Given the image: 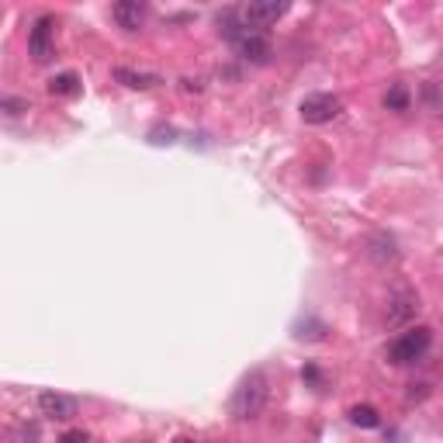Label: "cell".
Segmentation results:
<instances>
[{
	"instance_id": "cell-19",
	"label": "cell",
	"mask_w": 443,
	"mask_h": 443,
	"mask_svg": "<svg viewBox=\"0 0 443 443\" xmlns=\"http://www.w3.org/2000/svg\"><path fill=\"white\" fill-rule=\"evenodd\" d=\"M180 87H184V90H187V94H191V90H194V94H201L204 87L198 80H180Z\"/></svg>"
},
{
	"instance_id": "cell-3",
	"label": "cell",
	"mask_w": 443,
	"mask_h": 443,
	"mask_svg": "<svg viewBox=\"0 0 443 443\" xmlns=\"http://www.w3.org/2000/svg\"><path fill=\"white\" fill-rule=\"evenodd\" d=\"M298 111H301V121H305V125H325V121L339 118L343 101H339L336 94H308Z\"/></svg>"
},
{
	"instance_id": "cell-13",
	"label": "cell",
	"mask_w": 443,
	"mask_h": 443,
	"mask_svg": "<svg viewBox=\"0 0 443 443\" xmlns=\"http://www.w3.org/2000/svg\"><path fill=\"white\" fill-rule=\"evenodd\" d=\"M350 423L363 426V430H374V426H381V412L374 405H354L350 408Z\"/></svg>"
},
{
	"instance_id": "cell-17",
	"label": "cell",
	"mask_w": 443,
	"mask_h": 443,
	"mask_svg": "<svg viewBox=\"0 0 443 443\" xmlns=\"http://www.w3.org/2000/svg\"><path fill=\"white\" fill-rule=\"evenodd\" d=\"M56 443H90V437H87V430H66Z\"/></svg>"
},
{
	"instance_id": "cell-4",
	"label": "cell",
	"mask_w": 443,
	"mask_h": 443,
	"mask_svg": "<svg viewBox=\"0 0 443 443\" xmlns=\"http://www.w3.org/2000/svg\"><path fill=\"white\" fill-rule=\"evenodd\" d=\"M52 35H56V18L52 14L35 18V25L28 32V52L35 56V63H49L52 59Z\"/></svg>"
},
{
	"instance_id": "cell-14",
	"label": "cell",
	"mask_w": 443,
	"mask_h": 443,
	"mask_svg": "<svg viewBox=\"0 0 443 443\" xmlns=\"http://www.w3.org/2000/svg\"><path fill=\"white\" fill-rule=\"evenodd\" d=\"M325 332H329V325L319 323V319H301V323H294V336L298 339H325Z\"/></svg>"
},
{
	"instance_id": "cell-18",
	"label": "cell",
	"mask_w": 443,
	"mask_h": 443,
	"mask_svg": "<svg viewBox=\"0 0 443 443\" xmlns=\"http://www.w3.org/2000/svg\"><path fill=\"white\" fill-rule=\"evenodd\" d=\"M301 378H305L308 385H323V374H319V367H316V363H305V370H301Z\"/></svg>"
},
{
	"instance_id": "cell-1",
	"label": "cell",
	"mask_w": 443,
	"mask_h": 443,
	"mask_svg": "<svg viewBox=\"0 0 443 443\" xmlns=\"http://www.w3.org/2000/svg\"><path fill=\"white\" fill-rule=\"evenodd\" d=\"M267 395H270V385H267V374L263 370H249L239 381V388L232 392V402H229V416L232 419H256L267 405Z\"/></svg>"
},
{
	"instance_id": "cell-8",
	"label": "cell",
	"mask_w": 443,
	"mask_h": 443,
	"mask_svg": "<svg viewBox=\"0 0 443 443\" xmlns=\"http://www.w3.org/2000/svg\"><path fill=\"white\" fill-rule=\"evenodd\" d=\"M39 408H42V416L63 423V419H73V416H77V399H70V395H63V392H42Z\"/></svg>"
},
{
	"instance_id": "cell-16",
	"label": "cell",
	"mask_w": 443,
	"mask_h": 443,
	"mask_svg": "<svg viewBox=\"0 0 443 443\" xmlns=\"http://www.w3.org/2000/svg\"><path fill=\"white\" fill-rule=\"evenodd\" d=\"M0 108H4V115H7V118H18L21 111H28V101H21V97H4V101H0Z\"/></svg>"
},
{
	"instance_id": "cell-6",
	"label": "cell",
	"mask_w": 443,
	"mask_h": 443,
	"mask_svg": "<svg viewBox=\"0 0 443 443\" xmlns=\"http://www.w3.org/2000/svg\"><path fill=\"white\" fill-rule=\"evenodd\" d=\"M236 49H239V56L246 63H253V66H263V63H270V56H274V49H270V42L263 32H249V35H242L236 42Z\"/></svg>"
},
{
	"instance_id": "cell-5",
	"label": "cell",
	"mask_w": 443,
	"mask_h": 443,
	"mask_svg": "<svg viewBox=\"0 0 443 443\" xmlns=\"http://www.w3.org/2000/svg\"><path fill=\"white\" fill-rule=\"evenodd\" d=\"M284 14H287V4H246V7H239L242 25L253 32H263V25L281 21Z\"/></svg>"
},
{
	"instance_id": "cell-11",
	"label": "cell",
	"mask_w": 443,
	"mask_h": 443,
	"mask_svg": "<svg viewBox=\"0 0 443 443\" xmlns=\"http://www.w3.org/2000/svg\"><path fill=\"white\" fill-rule=\"evenodd\" d=\"M115 80L132 87V90H149V87L163 83L156 73H139V70H128V66H118V70H115Z\"/></svg>"
},
{
	"instance_id": "cell-15",
	"label": "cell",
	"mask_w": 443,
	"mask_h": 443,
	"mask_svg": "<svg viewBox=\"0 0 443 443\" xmlns=\"http://www.w3.org/2000/svg\"><path fill=\"white\" fill-rule=\"evenodd\" d=\"M385 108H388V111H405V108H408V90H405L402 83H395V87L385 94Z\"/></svg>"
},
{
	"instance_id": "cell-7",
	"label": "cell",
	"mask_w": 443,
	"mask_h": 443,
	"mask_svg": "<svg viewBox=\"0 0 443 443\" xmlns=\"http://www.w3.org/2000/svg\"><path fill=\"white\" fill-rule=\"evenodd\" d=\"M419 312V298H416V291H395L392 298H388V325H405L412 316Z\"/></svg>"
},
{
	"instance_id": "cell-9",
	"label": "cell",
	"mask_w": 443,
	"mask_h": 443,
	"mask_svg": "<svg viewBox=\"0 0 443 443\" xmlns=\"http://www.w3.org/2000/svg\"><path fill=\"white\" fill-rule=\"evenodd\" d=\"M111 14H115V21H118L125 32H139L142 21H146V14H149V7L139 4V0H118V4L111 7Z\"/></svg>"
},
{
	"instance_id": "cell-20",
	"label": "cell",
	"mask_w": 443,
	"mask_h": 443,
	"mask_svg": "<svg viewBox=\"0 0 443 443\" xmlns=\"http://www.w3.org/2000/svg\"><path fill=\"white\" fill-rule=\"evenodd\" d=\"M173 443H198V440H191V437H177Z\"/></svg>"
},
{
	"instance_id": "cell-10",
	"label": "cell",
	"mask_w": 443,
	"mask_h": 443,
	"mask_svg": "<svg viewBox=\"0 0 443 443\" xmlns=\"http://www.w3.org/2000/svg\"><path fill=\"white\" fill-rule=\"evenodd\" d=\"M367 256H370L374 263H395V260H399V246H395V239H392L388 232H374V236L367 239Z\"/></svg>"
},
{
	"instance_id": "cell-2",
	"label": "cell",
	"mask_w": 443,
	"mask_h": 443,
	"mask_svg": "<svg viewBox=\"0 0 443 443\" xmlns=\"http://www.w3.org/2000/svg\"><path fill=\"white\" fill-rule=\"evenodd\" d=\"M433 347V329L430 325H412L405 329L402 336H395L388 343V363H412V361H423Z\"/></svg>"
},
{
	"instance_id": "cell-12",
	"label": "cell",
	"mask_w": 443,
	"mask_h": 443,
	"mask_svg": "<svg viewBox=\"0 0 443 443\" xmlns=\"http://www.w3.org/2000/svg\"><path fill=\"white\" fill-rule=\"evenodd\" d=\"M49 94H56V97H73V94H80V77H77V73H56V77L49 80Z\"/></svg>"
}]
</instances>
